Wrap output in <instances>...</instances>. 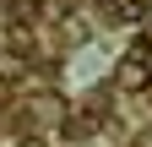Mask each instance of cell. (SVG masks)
<instances>
[{"label":"cell","instance_id":"1","mask_svg":"<svg viewBox=\"0 0 152 147\" xmlns=\"http://www.w3.org/2000/svg\"><path fill=\"white\" fill-rule=\"evenodd\" d=\"M147 82H152L147 54H141V49H136V54H125V60H120V87H125V93H141Z\"/></svg>","mask_w":152,"mask_h":147}]
</instances>
